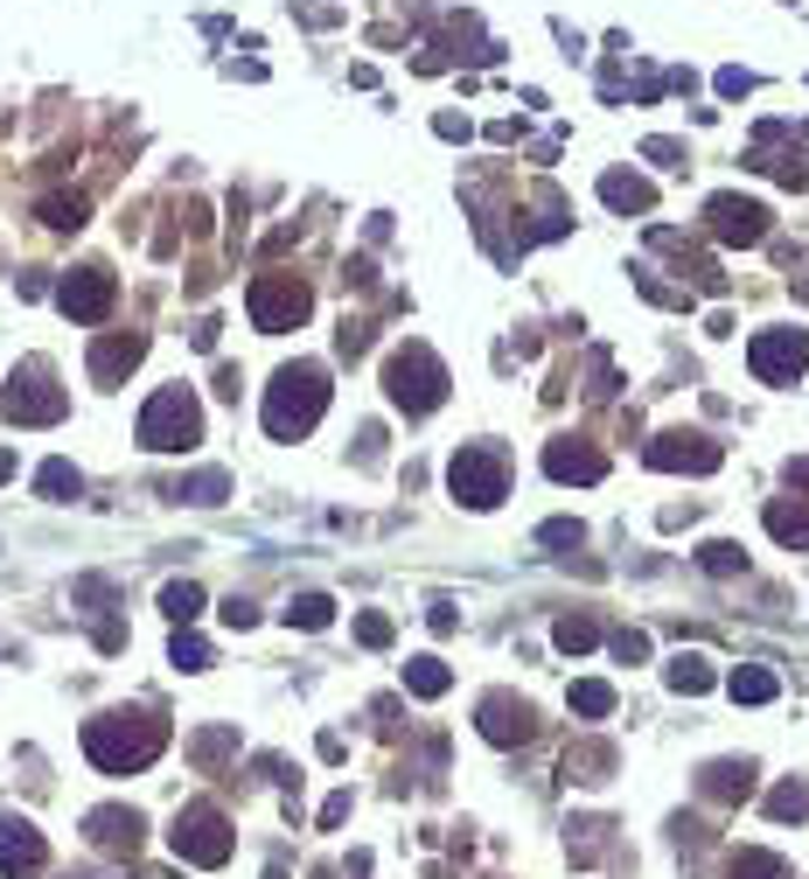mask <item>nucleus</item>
Wrapping results in <instances>:
<instances>
[{
	"instance_id": "obj_1",
	"label": "nucleus",
	"mask_w": 809,
	"mask_h": 879,
	"mask_svg": "<svg viewBox=\"0 0 809 879\" xmlns=\"http://www.w3.org/2000/svg\"><path fill=\"white\" fill-rule=\"evenodd\" d=\"M85 754L106 768V774H134L161 754V719L147 712H112V719H91L85 727Z\"/></svg>"
},
{
	"instance_id": "obj_2",
	"label": "nucleus",
	"mask_w": 809,
	"mask_h": 879,
	"mask_svg": "<svg viewBox=\"0 0 809 879\" xmlns=\"http://www.w3.org/2000/svg\"><path fill=\"white\" fill-rule=\"evenodd\" d=\"M322 405H328V377L315 364H286L273 377V392H266V433L273 440H294L322 419Z\"/></svg>"
},
{
	"instance_id": "obj_3",
	"label": "nucleus",
	"mask_w": 809,
	"mask_h": 879,
	"mask_svg": "<svg viewBox=\"0 0 809 879\" xmlns=\"http://www.w3.org/2000/svg\"><path fill=\"white\" fill-rule=\"evenodd\" d=\"M203 440V412L196 398L181 392V384H168V392H154L147 412H140V447L147 454H189Z\"/></svg>"
},
{
	"instance_id": "obj_4",
	"label": "nucleus",
	"mask_w": 809,
	"mask_h": 879,
	"mask_svg": "<svg viewBox=\"0 0 809 879\" xmlns=\"http://www.w3.org/2000/svg\"><path fill=\"white\" fill-rule=\"evenodd\" d=\"M384 392L405 412H433L447 398V371H440V356L426 343H405V349H391V364H384Z\"/></svg>"
},
{
	"instance_id": "obj_5",
	"label": "nucleus",
	"mask_w": 809,
	"mask_h": 879,
	"mask_svg": "<svg viewBox=\"0 0 809 879\" xmlns=\"http://www.w3.org/2000/svg\"><path fill=\"white\" fill-rule=\"evenodd\" d=\"M168 845H175V859H189V866H224L238 838H230V823H224V810H217V803H189V810L175 817Z\"/></svg>"
},
{
	"instance_id": "obj_6",
	"label": "nucleus",
	"mask_w": 809,
	"mask_h": 879,
	"mask_svg": "<svg viewBox=\"0 0 809 879\" xmlns=\"http://www.w3.org/2000/svg\"><path fill=\"white\" fill-rule=\"evenodd\" d=\"M447 482H454V496L467 510H495V503H503V488H510V468H503V454H495V447H461Z\"/></svg>"
},
{
	"instance_id": "obj_7",
	"label": "nucleus",
	"mask_w": 809,
	"mask_h": 879,
	"mask_svg": "<svg viewBox=\"0 0 809 879\" xmlns=\"http://www.w3.org/2000/svg\"><path fill=\"white\" fill-rule=\"evenodd\" d=\"M63 392L49 384V364H21L14 377H8V419H21V426H49V419H63Z\"/></svg>"
},
{
	"instance_id": "obj_8",
	"label": "nucleus",
	"mask_w": 809,
	"mask_h": 879,
	"mask_svg": "<svg viewBox=\"0 0 809 879\" xmlns=\"http://www.w3.org/2000/svg\"><path fill=\"white\" fill-rule=\"evenodd\" d=\"M747 364H753V377H761V384H789L809 364V328H768V335H753Z\"/></svg>"
},
{
	"instance_id": "obj_9",
	"label": "nucleus",
	"mask_w": 809,
	"mask_h": 879,
	"mask_svg": "<svg viewBox=\"0 0 809 879\" xmlns=\"http://www.w3.org/2000/svg\"><path fill=\"white\" fill-rule=\"evenodd\" d=\"M300 315H307V287H300L294 273H266V279H258V287H251V322L266 328V335L294 328Z\"/></svg>"
},
{
	"instance_id": "obj_10",
	"label": "nucleus",
	"mask_w": 809,
	"mask_h": 879,
	"mask_svg": "<svg viewBox=\"0 0 809 879\" xmlns=\"http://www.w3.org/2000/svg\"><path fill=\"white\" fill-rule=\"evenodd\" d=\"M704 217H712V230L726 245H761L768 238V210H761V203H747V196H712V210H704Z\"/></svg>"
},
{
	"instance_id": "obj_11",
	"label": "nucleus",
	"mask_w": 809,
	"mask_h": 879,
	"mask_svg": "<svg viewBox=\"0 0 809 879\" xmlns=\"http://www.w3.org/2000/svg\"><path fill=\"white\" fill-rule=\"evenodd\" d=\"M57 300H63V315H70V322H106V307H112V273H106V266L70 273Z\"/></svg>"
},
{
	"instance_id": "obj_12",
	"label": "nucleus",
	"mask_w": 809,
	"mask_h": 879,
	"mask_svg": "<svg viewBox=\"0 0 809 879\" xmlns=\"http://www.w3.org/2000/svg\"><path fill=\"white\" fill-rule=\"evenodd\" d=\"M649 461H657V468H691V475H704V468H719V447L704 433H663L657 447H649Z\"/></svg>"
},
{
	"instance_id": "obj_13",
	"label": "nucleus",
	"mask_w": 809,
	"mask_h": 879,
	"mask_svg": "<svg viewBox=\"0 0 809 879\" xmlns=\"http://www.w3.org/2000/svg\"><path fill=\"white\" fill-rule=\"evenodd\" d=\"M49 859V845L29 831L21 817H0V872H42Z\"/></svg>"
},
{
	"instance_id": "obj_14",
	"label": "nucleus",
	"mask_w": 809,
	"mask_h": 879,
	"mask_svg": "<svg viewBox=\"0 0 809 879\" xmlns=\"http://www.w3.org/2000/svg\"><path fill=\"white\" fill-rule=\"evenodd\" d=\"M85 831H91V845L126 851V859L140 851V817H134V810H91V817H85Z\"/></svg>"
},
{
	"instance_id": "obj_15",
	"label": "nucleus",
	"mask_w": 809,
	"mask_h": 879,
	"mask_svg": "<svg viewBox=\"0 0 809 879\" xmlns=\"http://www.w3.org/2000/svg\"><path fill=\"white\" fill-rule=\"evenodd\" d=\"M482 733H489L495 747L531 740V705H516V698H489V705H482Z\"/></svg>"
},
{
	"instance_id": "obj_16",
	"label": "nucleus",
	"mask_w": 809,
	"mask_h": 879,
	"mask_svg": "<svg viewBox=\"0 0 809 879\" xmlns=\"http://www.w3.org/2000/svg\"><path fill=\"white\" fill-rule=\"evenodd\" d=\"M704 796H719V803H747L753 796V768L747 761H719V768H704Z\"/></svg>"
},
{
	"instance_id": "obj_17",
	"label": "nucleus",
	"mask_w": 809,
	"mask_h": 879,
	"mask_svg": "<svg viewBox=\"0 0 809 879\" xmlns=\"http://www.w3.org/2000/svg\"><path fill=\"white\" fill-rule=\"evenodd\" d=\"M544 468H552L559 482H600V454H593V447H565V440H552Z\"/></svg>"
},
{
	"instance_id": "obj_18",
	"label": "nucleus",
	"mask_w": 809,
	"mask_h": 879,
	"mask_svg": "<svg viewBox=\"0 0 809 879\" xmlns=\"http://www.w3.org/2000/svg\"><path fill=\"white\" fill-rule=\"evenodd\" d=\"M140 349H147L140 335H112V343H98V349H91V377H119V371H134V364H140Z\"/></svg>"
},
{
	"instance_id": "obj_19",
	"label": "nucleus",
	"mask_w": 809,
	"mask_h": 879,
	"mask_svg": "<svg viewBox=\"0 0 809 879\" xmlns=\"http://www.w3.org/2000/svg\"><path fill=\"white\" fill-rule=\"evenodd\" d=\"M600 196H608L614 210H649V203H657V189H649L642 175H621V168L608 175V182H600Z\"/></svg>"
},
{
	"instance_id": "obj_20",
	"label": "nucleus",
	"mask_w": 809,
	"mask_h": 879,
	"mask_svg": "<svg viewBox=\"0 0 809 879\" xmlns=\"http://www.w3.org/2000/svg\"><path fill=\"white\" fill-rule=\"evenodd\" d=\"M175 496L210 510V503H224V496H230V475H224V468H203V475H189V482H175Z\"/></svg>"
},
{
	"instance_id": "obj_21",
	"label": "nucleus",
	"mask_w": 809,
	"mask_h": 879,
	"mask_svg": "<svg viewBox=\"0 0 809 879\" xmlns=\"http://www.w3.org/2000/svg\"><path fill=\"white\" fill-rule=\"evenodd\" d=\"M405 684L420 691V698H440L454 678H447V663H440V656H412V663H405Z\"/></svg>"
},
{
	"instance_id": "obj_22",
	"label": "nucleus",
	"mask_w": 809,
	"mask_h": 879,
	"mask_svg": "<svg viewBox=\"0 0 809 879\" xmlns=\"http://www.w3.org/2000/svg\"><path fill=\"white\" fill-rule=\"evenodd\" d=\"M161 608H168V622H196V614H203V586L168 580V586H161Z\"/></svg>"
},
{
	"instance_id": "obj_23",
	"label": "nucleus",
	"mask_w": 809,
	"mask_h": 879,
	"mask_svg": "<svg viewBox=\"0 0 809 879\" xmlns=\"http://www.w3.org/2000/svg\"><path fill=\"white\" fill-rule=\"evenodd\" d=\"M726 691H733L740 705H768L781 684H775V670H733V684H726Z\"/></svg>"
},
{
	"instance_id": "obj_24",
	"label": "nucleus",
	"mask_w": 809,
	"mask_h": 879,
	"mask_svg": "<svg viewBox=\"0 0 809 879\" xmlns=\"http://www.w3.org/2000/svg\"><path fill=\"white\" fill-rule=\"evenodd\" d=\"M768 531L781 545H809V510H789V503H768Z\"/></svg>"
},
{
	"instance_id": "obj_25",
	"label": "nucleus",
	"mask_w": 809,
	"mask_h": 879,
	"mask_svg": "<svg viewBox=\"0 0 809 879\" xmlns=\"http://www.w3.org/2000/svg\"><path fill=\"white\" fill-rule=\"evenodd\" d=\"M36 488H42V496H49V503H70V496H77V468H70V461H42V475H36Z\"/></svg>"
},
{
	"instance_id": "obj_26",
	"label": "nucleus",
	"mask_w": 809,
	"mask_h": 879,
	"mask_svg": "<svg viewBox=\"0 0 809 879\" xmlns=\"http://www.w3.org/2000/svg\"><path fill=\"white\" fill-rule=\"evenodd\" d=\"M328 614H335L328 593H300V601H286V622H300V629H328Z\"/></svg>"
},
{
	"instance_id": "obj_27",
	"label": "nucleus",
	"mask_w": 809,
	"mask_h": 879,
	"mask_svg": "<svg viewBox=\"0 0 809 879\" xmlns=\"http://www.w3.org/2000/svg\"><path fill=\"white\" fill-rule=\"evenodd\" d=\"M768 817H781V823H802V817H809V789H802V782H781V789L768 796Z\"/></svg>"
},
{
	"instance_id": "obj_28",
	"label": "nucleus",
	"mask_w": 809,
	"mask_h": 879,
	"mask_svg": "<svg viewBox=\"0 0 809 879\" xmlns=\"http://www.w3.org/2000/svg\"><path fill=\"white\" fill-rule=\"evenodd\" d=\"M733 879H789V866H781L775 851H740V859H733Z\"/></svg>"
},
{
	"instance_id": "obj_29",
	"label": "nucleus",
	"mask_w": 809,
	"mask_h": 879,
	"mask_svg": "<svg viewBox=\"0 0 809 879\" xmlns=\"http://www.w3.org/2000/svg\"><path fill=\"white\" fill-rule=\"evenodd\" d=\"M593 642H600V629L586 622V614H565V622H559V650H565V656H580V650H593Z\"/></svg>"
},
{
	"instance_id": "obj_30",
	"label": "nucleus",
	"mask_w": 809,
	"mask_h": 879,
	"mask_svg": "<svg viewBox=\"0 0 809 879\" xmlns=\"http://www.w3.org/2000/svg\"><path fill=\"white\" fill-rule=\"evenodd\" d=\"M670 684L698 698V691H712V670H704V656H677V663H670Z\"/></svg>"
},
{
	"instance_id": "obj_31",
	"label": "nucleus",
	"mask_w": 809,
	"mask_h": 879,
	"mask_svg": "<svg viewBox=\"0 0 809 879\" xmlns=\"http://www.w3.org/2000/svg\"><path fill=\"white\" fill-rule=\"evenodd\" d=\"M572 712H586V719L614 712V691H608V684H572Z\"/></svg>"
},
{
	"instance_id": "obj_32",
	"label": "nucleus",
	"mask_w": 809,
	"mask_h": 879,
	"mask_svg": "<svg viewBox=\"0 0 809 879\" xmlns=\"http://www.w3.org/2000/svg\"><path fill=\"white\" fill-rule=\"evenodd\" d=\"M740 565H747L740 545H704V573H719V580H726V573H740Z\"/></svg>"
},
{
	"instance_id": "obj_33",
	"label": "nucleus",
	"mask_w": 809,
	"mask_h": 879,
	"mask_svg": "<svg viewBox=\"0 0 809 879\" xmlns=\"http://www.w3.org/2000/svg\"><path fill=\"white\" fill-rule=\"evenodd\" d=\"M49 224H57V230H77V224H85V196H57V203H49Z\"/></svg>"
},
{
	"instance_id": "obj_34",
	"label": "nucleus",
	"mask_w": 809,
	"mask_h": 879,
	"mask_svg": "<svg viewBox=\"0 0 809 879\" xmlns=\"http://www.w3.org/2000/svg\"><path fill=\"white\" fill-rule=\"evenodd\" d=\"M175 663H181V670H203V663H210V650H203L196 635H175Z\"/></svg>"
},
{
	"instance_id": "obj_35",
	"label": "nucleus",
	"mask_w": 809,
	"mask_h": 879,
	"mask_svg": "<svg viewBox=\"0 0 809 879\" xmlns=\"http://www.w3.org/2000/svg\"><path fill=\"white\" fill-rule=\"evenodd\" d=\"M614 656L642 663V656H649V635H642V629H621V635H614Z\"/></svg>"
},
{
	"instance_id": "obj_36",
	"label": "nucleus",
	"mask_w": 809,
	"mask_h": 879,
	"mask_svg": "<svg viewBox=\"0 0 809 879\" xmlns=\"http://www.w3.org/2000/svg\"><path fill=\"white\" fill-rule=\"evenodd\" d=\"M356 635L371 642V650H384V642H391V622H384V614H363V622H356Z\"/></svg>"
},
{
	"instance_id": "obj_37",
	"label": "nucleus",
	"mask_w": 809,
	"mask_h": 879,
	"mask_svg": "<svg viewBox=\"0 0 809 879\" xmlns=\"http://www.w3.org/2000/svg\"><path fill=\"white\" fill-rule=\"evenodd\" d=\"M537 537H544V545H580V524H544Z\"/></svg>"
},
{
	"instance_id": "obj_38",
	"label": "nucleus",
	"mask_w": 809,
	"mask_h": 879,
	"mask_svg": "<svg viewBox=\"0 0 809 879\" xmlns=\"http://www.w3.org/2000/svg\"><path fill=\"white\" fill-rule=\"evenodd\" d=\"M719 91L740 98V91H753V77H747V70H719Z\"/></svg>"
},
{
	"instance_id": "obj_39",
	"label": "nucleus",
	"mask_w": 809,
	"mask_h": 879,
	"mask_svg": "<svg viewBox=\"0 0 809 879\" xmlns=\"http://www.w3.org/2000/svg\"><path fill=\"white\" fill-rule=\"evenodd\" d=\"M343 817H349V796H328V803H322V831H335Z\"/></svg>"
},
{
	"instance_id": "obj_40",
	"label": "nucleus",
	"mask_w": 809,
	"mask_h": 879,
	"mask_svg": "<svg viewBox=\"0 0 809 879\" xmlns=\"http://www.w3.org/2000/svg\"><path fill=\"white\" fill-rule=\"evenodd\" d=\"M789 482H796V488H809V461H789Z\"/></svg>"
},
{
	"instance_id": "obj_41",
	"label": "nucleus",
	"mask_w": 809,
	"mask_h": 879,
	"mask_svg": "<svg viewBox=\"0 0 809 879\" xmlns=\"http://www.w3.org/2000/svg\"><path fill=\"white\" fill-rule=\"evenodd\" d=\"M8 475H14V454H8V447H0V482H8Z\"/></svg>"
}]
</instances>
